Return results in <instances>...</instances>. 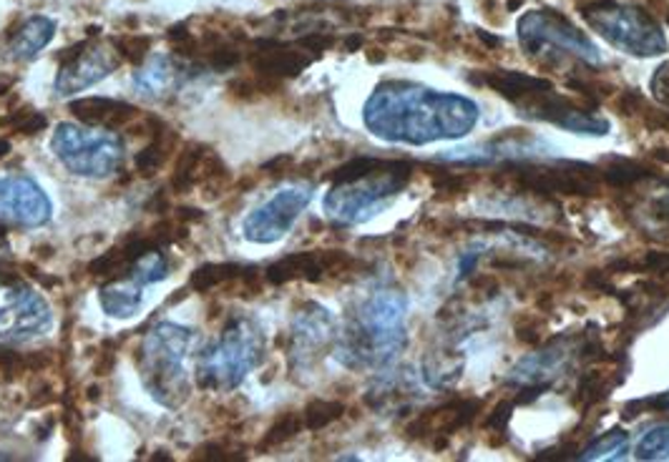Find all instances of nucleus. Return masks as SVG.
I'll return each instance as SVG.
<instances>
[{
	"instance_id": "1",
	"label": "nucleus",
	"mask_w": 669,
	"mask_h": 462,
	"mask_svg": "<svg viewBox=\"0 0 669 462\" xmlns=\"http://www.w3.org/2000/svg\"><path fill=\"white\" fill-rule=\"evenodd\" d=\"M362 121L383 142L423 146L470 134L478 123V106L466 96L443 94L423 84L385 81L362 106Z\"/></svg>"
},
{
	"instance_id": "2",
	"label": "nucleus",
	"mask_w": 669,
	"mask_h": 462,
	"mask_svg": "<svg viewBox=\"0 0 669 462\" xmlns=\"http://www.w3.org/2000/svg\"><path fill=\"white\" fill-rule=\"evenodd\" d=\"M408 302L398 289L378 287L355 309L345 329V340L337 346V357L348 367H378L398 357L406 346Z\"/></svg>"
},
{
	"instance_id": "3",
	"label": "nucleus",
	"mask_w": 669,
	"mask_h": 462,
	"mask_svg": "<svg viewBox=\"0 0 669 462\" xmlns=\"http://www.w3.org/2000/svg\"><path fill=\"white\" fill-rule=\"evenodd\" d=\"M194 332L175 321H159L144 335L136 350V365L142 382L152 398L169 410H179L192 394V382L187 373L189 346Z\"/></svg>"
},
{
	"instance_id": "4",
	"label": "nucleus",
	"mask_w": 669,
	"mask_h": 462,
	"mask_svg": "<svg viewBox=\"0 0 669 462\" xmlns=\"http://www.w3.org/2000/svg\"><path fill=\"white\" fill-rule=\"evenodd\" d=\"M262 327L247 315H235L196 362V382L212 392H232L262 362Z\"/></svg>"
},
{
	"instance_id": "5",
	"label": "nucleus",
	"mask_w": 669,
	"mask_h": 462,
	"mask_svg": "<svg viewBox=\"0 0 669 462\" xmlns=\"http://www.w3.org/2000/svg\"><path fill=\"white\" fill-rule=\"evenodd\" d=\"M413 169H416L413 161L383 159V163L366 177L333 184L325 196V214L341 227H355L373 219L408 186Z\"/></svg>"
},
{
	"instance_id": "6",
	"label": "nucleus",
	"mask_w": 669,
	"mask_h": 462,
	"mask_svg": "<svg viewBox=\"0 0 669 462\" xmlns=\"http://www.w3.org/2000/svg\"><path fill=\"white\" fill-rule=\"evenodd\" d=\"M582 15L589 23V28L597 31L601 38L609 40L622 53L634 58H655L667 53L669 44L665 31L642 8L599 0V3L586 5Z\"/></svg>"
},
{
	"instance_id": "7",
	"label": "nucleus",
	"mask_w": 669,
	"mask_h": 462,
	"mask_svg": "<svg viewBox=\"0 0 669 462\" xmlns=\"http://www.w3.org/2000/svg\"><path fill=\"white\" fill-rule=\"evenodd\" d=\"M518 44L526 56L541 63L559 61H582L599 63L601 56L597 46L584 33L569 23L566 15L557 11H528L518 19Z\"/></svg>"
},
{
	"instance_id": "8",
	"label": "nucleus",
	"mask_w": 669,
	"mask_h": 462,
	"mask_svg": "<svg viewBox=\"0 0 669 462\" xmlns=\"http://www.w3.org/2000/svg\"><path fill=\"white\" fill-rule=\"evenodd\" d=\"M51 148L65 169L76 177L106 179L121 169L123 142L109 129H81L76 123H59Z\"/></svg>"
},
{
	"instance_id": "9",
	"label": "nucleus",
	"mask_w": 669,
	"mask_h": 462,
	"mask_svg": "<svg viewBox=\"0 0 669 462\" xmlns=\"http://www.w3.org/2000/svg\"><path fill=\"white\" fill-rule=\"evenodd\" d=\"M53 325L51 307L36 289L0 271V344H23L44 337Z\"/></svg>"
},
{
	"instance_id": "10",
	"label": "nucleus",
	"mask_w": 669,
	"mask_h": 462,
	"mask_svg": "<svg viewBox=\"0 0 669 462\" xmlns=\"http://www.w3.org/2000/svg\"><path fill=\"white\" fill-rule=\"evenodd\" d=\"M503 177L531 194L547 196H597L601 186L599 167L589 163H509Z\"/></svg>"
},
{
	"instance_id": "11",
	"label": "nucleus",
	"mask_w": 669,
	"mask_h": 462,
	"mask_svg": "<svg viewBox=\"0 0 669 462\" xmlns=\"http://www.w3.org/2000/svg\"><path fill=\"white\" fill-rule=\"evenodd\" d=\"M59 61V76H56V94L71 96L76 90L98 84L111 76L121 63V56L114 40H81V44L63 48L56 56Z\"/></svg>"
},
{
	"instance_id": "12",
	"label": "nucleus",
	"mask_w": 669,
	"mask_h": 462,
	"mask_svg": "<svg viewBox=\"0 0 669 462\" xmlns=\"http://www.w3.org/2000/svg\"><path fill=\"white\" fill-rule=\"evenodd\" d=\"M312 199V189L295 184L277 192L270 202L258 206L250 217L244 219L242 234L252 244H275L283 239L292 224L300 219V214L308 209Z\"/></svg>"
},
{
	"instance_id": "13",
	"label": "nucleus",
	"mask_w": 669,
	"mask_h": 462,
	"mask_svg": "<svg viewBox=\"0 0 669 462\" xmlns=\"http://www.w3.org/2000/svg\"><path fill=\"white\" fill-rule=\"evenodd\" d=\"M518 113L526 115L531 121H543L561 126L572 134L582 136H607L609 134V121L597 111H592L589 106H582L572 101V98L557 94V90H541L531 98H526L516 106Z\"/></svg>"
},
{
	"instance_id": "14",
	"label": "nucleus",
	"mask_w": 669,
	"mask_h": 462,
	"mask_svg": "<svg viewBox=\"0 0 669 462\" xmlns=\"http://www.w3.org/2000/svg\"><path fill=\"white\" fill-rule=\"evenodd\" d=\"M51 199L38 181L26 173L0 177V221L11 227L36 229L51 221Z\"/></svg>"
},
{
	"instance_id": "15",
	"label": "nucleus",
	"mask_w": 669,
	"mask_h": 462,
	"mask_svg": "<svg viewBox=\"0 0 669 462\" xmlns=\"http://www.w3.org/2000/svg\"><path fill=\"white\" fill-rule=\"evenodd\" d=\"M202 73V65L189 61L187 56H148L134 71L131 86L144 101H169L175 98L189 81Z\"/></svg>"
},
{
	"instance_id": "16",
	"label": "nucleus",
	"mask_w": 669,
	"mask_h": 462,
	"mask_svg": "<svg viewBox=\"0 0 669 462\" xmlns=\"http://www.w3.org/2000/svg\"><path fill=\"white\" fill-rule=\"evenodd\" d=\"M353 259L343 252H297L290 257L270 264L264 277L270 284H287L295 279H304V282H322L327 275H341L348 269Z\"/></svg>"
},
{
	"instance_id": "17",
	"label": "nucleus",
	"mask_w": 669,
	"mask_h": 462,
	"mask_svg": "<svg viewBox=\"0 0 669 462\" xmlns=\"http://www.w3.org/2000/svg\"><path fill=\"white\" fill-rule=\"evenodd\" d=\"M290 360L310 362L320 350L335 340V319L325 307L315 302H308L302 309H297L290 329Z\"/></svg>"
},
{
	"instance_id": "18",
	"label": "nucleus",
	"mask_w": 669,
	"mask_h": 462,
	"mask_svg": "<svg viewBox=\"0 0 669 462\" xmlns=\"http://www.w3.org/2000/svg\"><path fill=\"white\" fill-rule=\"evenodd\" d=\"M478 410H481V400H453L449 404H441V408H435L431 412H426V415H420L416 423H410L406 427V435L413 437V440H420V437H451L461 427H466L470 420L478 415ZM443 440L438 442V448H441Z\"/></svg>"
},
{
	"instance_id": "19",
	"label": "nucleus",
	"mask_w": 669,
	"mask_h": 462,
	"mask_svg": "<svg viewBox=\"0 0 669 462\" xmlns=\"http://www.w3.org/2000/svg\"><path fill=\"white\" fill-rule=\"evenodd\" d=\"M252 69L258 71V76L272 78V81H283L300 76V73L308 69L312 63V56L304 51V48H287L277 40H260L258 51L250 58Z\"/></svg>"
},
{
	"instance_id": "20",
	"label": "nucleus",
	"mask_w": 669,
	"mask_h": 462,
	"mask_svg": "<svg viewBox=\"0 0 669 462\" xmlns=\"http://www.w3.org/2000/svg\"><path fill=\"white\" fill-rule=\"evenodd\" d=\"M470 84L491 88L514 106H518L522 101H526V98H531L536 94H541V90L553 88L549 78H539V76H531V73H522V71H503V69L476 73V76H470Z\"/></svg>"
},
{
	"instance_id": "21",
	"label": "nucleus",
	"mask_w": 669,
	"mask_h": 462,
	"mask_svg": "<svg viewBox=\"0 0 669 462\" xmlns=\"http://www.w3.org/2000/svg\"><path fill=\"white\" fill-rule=\"evenodd\" d=\"M69 111L76 115L81 123L96 129H109L117 131L123 129L127 123H131L139 115L136 106H131L127 101H117V98H104V96H91V98H79L69 106Z\"/></svg>"
},
{
	"instance_id": "22",
	"label": "nucleus",
	"mask_w": 669,
	"mask_h": 462,
	"mask_svg": "<svg viewBox=\"0 0 669 462\" xmlns=\"http://www.w3.org/2000/svg\"><path fill=\"white\" fill-rule=\"evenodd\" d=\"M53 36H56V23L51 19H46V15H33V19L23 21L19 31L8 38L5 46L8 61L15 63L33 61V58L51 44Z\"/></svg>"
},
{
	"instance_id": "23",
	"label": "nucleus",
	"mask_w": 669,
	"mask_h": 462,
	"mask_svg": "<svg viewBox=\"0 0 669 462\" xmlns=\"http://www.w3.org/2000/svg\"><path fill=\"white\" fill-rule=\"evenodd\" d=\"M142 289L144 284H139L134 277L123 275L117 279H109V282L104 284L101 294H98V300H101V307L109 317L114 319H129L134 317L139 307H142Z\"/></svg>"
},
{
	"instance_id": "24",
	"label": "nucleus",
	"mask_w": 669,
	"mask_h": 462,
	"mask_svg": "<svg viewBox=\"0 0 669 462\" xmlns=\"http://www.w3.org/2000/svg\"><path fill=\"white\" fill-rule=\"evenodd\" d=\"M254 277V269H244L242 264H204L192 275V289L196 292H212V289L244 282V279Z\"/></svg>"
},
{
	"instance_id": "25",
	"label": "nucleus",
	"mask_w": 669,
	"mask_h": 462,
	"mask_svg": "<svg viewBox=\"0 0 669 462\" xmlns=\"http://www.w3.org/2000/svg\"><path fill=\"white\" fill-rule=\"evenodd\" d=\"M206 154L210 151H206L204 146H187L184 151L179 154L175 177H171V189H175L177 194H189L192 189L200 186V171Z\"/></svg>"
},
{
	"instance_id": "26",
	"label": "nucleus",
	"mask_w": 669,
	"mask_h": 462,
	"mask_svg": "<svg viewBox=\"0 0 669 462\" xmlns=\"http://www.w3.org/2000/svg\"><path fill=\"white\" fill-rule=\"evenodd\" d=\"M162 126H164V123L156 121V131H154L152 144H148L144 151H139V156H136V171H139V177H144V179L154 177V173L159 171L164 163H167V156H169V148H171V131L169 129L159 131Z\"/></svg>"
},
{
	"instance_id": "27",
	"label": "nucleus",
	"mask_w": 669,
	"mask_h": 462,
	"mask_svg": "<svg viewBox=\"0 0 669 462\" xmlns=\"http://www.w3.org/2000/svg\"><path fill=\"white\" fill-rule=\"evenodd\" d=\"M169 259L167 254H164L159 246H154V250L144 252L142 257H139L134 264H131L127 275L134 277L139 284H156V282H164V279L169 277Z\"/></svg>"
},
{
	"instance_id": "28",
	"label": "nucleus",
	"mask_w": 669,
	"mask_h": 462,
	"mask_svg": "<svg viewBox=\"0 0 669 462\" xmlns=\"http://www.w3.org/2000/svg\"><path fill=\"white\" fill-rule=\"evenodd\" d=\"M599 171H601V181H607V184L614 189H632L642 184V181L652 179V171L647 167L626 159H611L607 167Z\"/></svg>"
},
{
	"instance_id": "29",
	"label": "nucleus",
	"mask_w": 669,
	"mask_h": 462,
	"mask_svg": "<svg viewBox=\"0 0 669 462\" xmlns=\"http://www.w3.org/2000/svg\"><path fill=\"white\" fill-rule=\"evenodd\" d=\"M626 450H630V435L617 427V430L599 435L597 440L586 445L580 455H576V460H619L624 458Z\"/></svg>"
},
{
	"instance_id": "30",
	"label": "nucleus",
	"mask_w": 669,
	"mask_h": 462,
	"mask_svg": "<svg viewBox=\"0 0 669 462\" xmlns=\"http://www.w3.org/2000/svg\"><path fill=\"white\" fill-rule=\"evenodd\" d=\"M611 390V382H609V375L601 373V369H592V373H586L580 385H576V394H574V402H580L584 410L594 408V404L607 400V394Z\"/></svg>"
},
{
	"instance_id": "31",
	"label": "nucleus",
	"mask_w": 669,
	"mask_h": 462,
	"mask_svg": "<svg viewBox=\"0 0 669 462\" xmlns=\"http://www.w3.org/2000/svg\"><path fill=\"white\" fill-rule=\"evenodd\" d=\"M345 415V404L337 400H312L308 408L302 412V423L308 430L318 433L322 427L333 425L335 420H341Z\"/></svg>"
},
{
	"instance_id": "32",
	"label": "nucleus",
	"mask_w": 669,
	"mask_h": 462,
	"mask_svg": "<svg viewBox=\"0 0 669 462\" xmlns=\"http://www.w3.org/2000/svg\"><path fill=\"white\" fill-rule=\"evenodd\" d=\"M302 427H304V423H302V417L297 415V412H285V415L277 417L275 423L270 425V430L264 433L262 442H260V450L267 452L272 448H279V445L292 440V437L300 433Z\"/></svg>"
},
{
	"instance_id": "33",
	"label": "nucleus",
	"mask_w": 669,
	"mask_h": 462,
	"mask_svg": "<svg viewBox=\"0 0 669 462\" xmlns=\"http://www.w3.org/2000/svg\"><path fill=\"white\" fill-rule=\"evenodd\" d=\"M637 460H665L669 458V425L655 427L642 437L637 445Z\"/></svg>"
},
{
	"instance_id": "34",
	"label": "nucleus",
	"mask_w": 669,
	"mask_h": 462,
	"mask_svg": "<svg viewBox=\"0 0 669 462\" xmlns=\"http://www.w3.org/2000/svg\"><path fill=\"white\" fill-rule=\"evenodd\" d=\"M114 46L121 56V61H129L134 65H142L148 58V48H152V38L139 36V33H131V36L114 38Z\"/></svg>"
},
{
	"instance_id": "35",
	"label": "nucleus",
	"mask_w": 669,
	"mask_h": 462,
	"mask_svg": "<svg viewBox=\"0 0 669 462\" xmlns=\"http://www.w3.org/2000/svg\"><path fill=\"white\" fill-rule=\"evenodd\" d=\"M5 126H11L13 131H19V134L23 136H33V134H40L48 126L46 115L33 111V109H23V111H15L11 113V119H5Z\"/></svg>"
},
{
	"instance_id": "36",
	"label": "nucleus",
	"mask_w": 669,
	"mask_h": 462,
	"mask_svg": "<svg viewBox=\"0 0 669 462\" xmlns=\"http://www.w3.org/2000/svg\"><path fill=\"white\" fill-rule=\"evenodd\" d=\"M644 412H669V390L662 394H655V398H642V400L630 402L624 408L622 417L634 420V417L644 415Z\"/></svg>"
},
{
	"instance_id": "37",
	"label": "nucleus",
	"mask_w": 669,
	"mask_h": 462,
	"mask_svg": "<svg viewBox=\"0 0 669 462\" xmlns=\"http://www.w3.org/2000/svg\"><path fill=\"white\" fill-rule=\"evenodd\" d=\"M516 402H509L503 400L493 408V412L489 415V420H486V430H495V433H503L509 427V420H511V412H514Z\"/></svg>"
},
{
	"instance_id": "38",
	"label": "nucleus",
	"mask_w": 669,
	"mask_h": 462,
	"mask_svg": "<svg viewBox=\"0 0 669 462\" xmlns=\"http://www.w3.org/2000/svg\"><path fill=\"white\" fill-rule=\"evenodd\" d=\"M244 455H239L237 450L227 448V445H219V442H210L204 445V448L196 450L194 460H242Z\"/></svg>"
},
{
	"instance_id": "39",
	"label": "nucleus",
	"mask_w": 669,
	"mask_h": 462,
	"mask_svg": "<svg viewBox=\"0 0 669 462\" xmlns=\"http://www.w3.org/2000/svg\"><path fill=\"white\" fill-rule=\"evenodd\" d=\"M652 94H655V98L659 104L669 106V63L659 65L655 78H652Z\"/></svg>"
},
{
	"instance_id": "40",
	"label": "nucleus",
	"mask_w": 669,
	"mask_h": 462,
	"mask_svg": "<svg viewBox=\"0 0 669 462\" xmlns=\"http://www.w3.org/2000/svg\"><path fill=\"white\" fill-rule=\"evenodd\" d=\"M204 214L200 209H192V206H181V209H177V219L179 221H196L202 219Z\"/></svg>"
},
{
	"instance_id": "41",
	"label": "nucleus",
	"mask_w": 669,
	"mask_h": 462,
	"mask_svg": "<svg viewBox=\"0 0 669 462\" xmlns=\"http://www.w3.org/2000/svg\"><path fill=\"white\" fill-rule=\"evenodd\" d=\"M360 46H362V36H360V33H353L350 38H345V48H348V51H358Z\"/></svg>"
},
{
	"instance_id": "42",
	"label": "nucleus",
	"mask_w": 669,
	"mask_h": 462,
	"mask_svg": "<svg viewBox=\"0 0 669 462\" xmlns=\"http://www.w3.org/2000/svg\"><path fill=\"white\" fill-rule=\"evenodd\" d=\"M8 154H11V142H8V138H0V159H5Z\"/></svg>"
},
{
	"instance_id": "43",
	"label": "nucleus",
	"mask_w": 669,
	"mask_h": 462,
	"mask_svg": "<svg viewBox=\"0 0 669 462\" xmlns=\"http://www.w3.org/2000/svg\"><path fill=\"white\" fill-rule=\"evenodd\" d=\"M101 398V387H88V400Z\"/></svg>"
}]
</instances>
